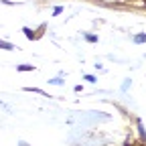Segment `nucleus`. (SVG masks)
<instances>
[{"label": "nucleus", "mask_w": 146, "mask_h": 146, "mask_svg": "<svg viewBox=\"0 0 146 146\" xmlns=\"http://www.w3.org/2000/svg\"><path fill=\"white\" fill-rule=\"evenodd\" d=\"M0 47H2V49H12V45H8V43H4V41H0Z\"/></svg>", "instance_id": "f03ea898"}, {"label": "nucleus", "mask_w": 146, "mask_h": 146, "mask_svg": "<svg viewBox=\"0 0 146 146\" xmlns=\"http://www.w3.org/2000/svg\"><path fill=\"white\" fill-rule=\"evenodd\" d=\"M18 69H21V71H33V65H21Z\"/></svg>", "instance_id": "f257e3e1"}]
</instances>
